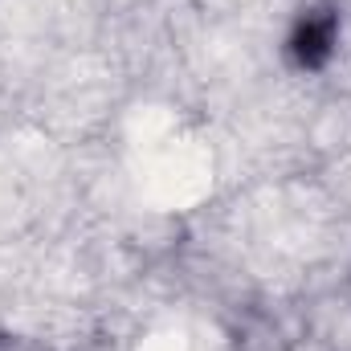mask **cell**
<instances>
[{
  "label": "cell",
  "mask_w": 351,
  "mask_h": 351,
  "mask_svg": "<svg viewBox=\"0 0 351 351\" xmlns=\"http://www.w3.org/2000/svg\"><path fill=\"white\" fill-rule=\"evenodd\" d=\"M335 37H339V12L335 8H311L290 29L286 53L298 70H323L335 53Z\"/></svg>",
  "instance_id": "6da1fadb"
}]
</instances>
